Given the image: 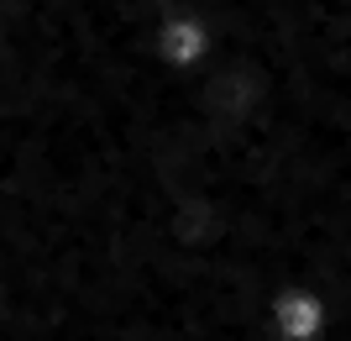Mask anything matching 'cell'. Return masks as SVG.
<instances>
[{
    "label": "cell",
    "mask_w": 351,
    "mask_h": 341,
    "mask_svg": "<svg viewBox=\"0 0 351 341\" xmlns=\"http://www.w3.org/2000/svg\"><path fill=\"white\" fill-rule=\"evenodd\" d=\"M210 47H215V37H210V21H199V16H162L158 32H152V53H158V63L173 69V74L205 63Z\"/></svg>",
    "instance_id": "cell-1"
},
{
    "label": "cell",
    "mask_w": 351,
    "mask_h": 341,
    "mask_svg": "<svg viewBox=\"0 0 351 341\" xmlns=\"http://www.w3.org/2000/svg\"><path fill=\"white\" fill-rule=\"evenodd\" d=\"M320 315H325V305L315 294H304V289H283V294L273 299V320H278L283 341H309L320 331Z\"/></svg>",
    "instance_id": "cell-2"
},
{
    "label": "cell",
    "mask_w": 351,
    "mask_h": 341,
    "mask_svg": "<svg viewBox=\"0 0 351 341\" xmlns=\"http://www.w3.org/2000/svg\"><path fill=\"white\" fill-rule=\"evenodd\" d=\"M142 5H168V0H142Z\"/></svg>",
    "instance_id": "cell-3"
}]
</instances>
